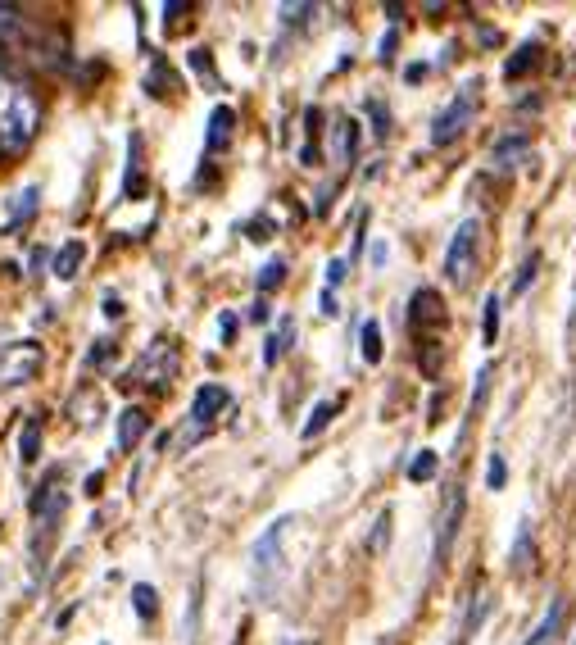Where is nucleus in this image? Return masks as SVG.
<instances>
[{"label":"nucleus","mask_w":576,"mask_h":645,"mask_svg":"<svg viewBox=\"0 0 576 645\" xmlns=\"http://www.w3.org/2000/svg\"><path fill=\"white\" fill-rule=\"evenodd\" d=\"M41 128V100L23 78H14L0 64V150L5 155H23Z\"/></svg>","instance_id":"f257e3e1"},{"label":"nucleus","mask_w":576,"mask_h":645,"mask_svg":"<svg viewBox=\"0 0 576 645\" xmlns=\"http://www.w3.org/2000/svg\"><path fill=\"white\" fill-rule=\"evenodd\" d=\"M481 82H468V87L459 91V96L445 105V110L431 119V146H450V141H459L463 132L472 128V119H477V105H481Z\"/></svg>","instance_id":"f03ea898"},{"label":"nucleus","mask_w":576,"mask_h":645,"mask_svg":"<svg viewBox=\"0 0 576 645\" xmlns=\"http://www.w3.org/2000/svg\"><path fill=\"white\" fill-rule=\"evenodd\" d=\"M477 255H481V223L463 219L450 241V250H445V278H450L454 287H468V282L477 278Z\"/></svg>","instance_id":"7ed1b4c3"},{"label":"nucleus","mask_w":576,"mask_h":645,"mask_svg":"<svg viewBox=\"0 0 576 645\" xmlns=\"http://www.w3.org/2000/svg\"><path fill=\"white\" fill-rule=\"evenodd\" d=\"M41 368V346L37 341H14V346L0 350V382L5 387H19V382H32Z\"/></svg>","instance_id":"20e7f679"},{"label":"nucleus","mask_w":576,"mask_h":645,"mask_svg":"<svg viewBox=\"0 0 576 645\" xmlns=\"http://www.w3.org/2000/svg\"><path fill=\"white\" fill-rule=\"evenodd\" d=\"M173 373H177V350H173V341H155V346L141 355V364L127 373V382L137 378V382H146V387H164Z\"/></svg>","instance_id":"39448f33"},{"label":"nucleus","mask_w":576,"mask_h":645,"mask_svg":"<svg viewBox=\"0 0 576 645\" xmlns=\"http://www.w3.org/2000/svg\"><path fill=\"white\" fill-rule=\"evenodd\" d=\"M463 523V487H445V505H440V523H436V564H445L454 550V532Z\"/></svg>","instance_id":"423d86ee"},{"label":"nucleus","mask_w":576,"mask_h":645,"mask_svg":"<svg viewBox=\"0 0 576 645\" xmlns=\"http://www.w3.org/2000/svg\"><path fill=\"white\" fill-rule=\"evenodd\" d=\"M286 527H291V518H277L273 527H268L259 541H254V550H250V559H254V577L259 582H268L273 577V568L282 564V541H286Z\"/></svg>","instance_id":"0eeeda50"},{"label":"nucleus","mask_w":576,"mask_h":645,"mask_svg":"<svg viewBox=\"0 0 576 645\" xmlns=\"http://www.w3.org/2000/svg\"><path fill=\"white\" fill-rule=\"evenodd\" d=\"M227 405H232V391L218 387V382H205V387L196 391V400H191V418H196V423L205 427L209 418H218Z\"/></svg>","instance_id":"6e6552de"},{"label":"nucleus","mask_w":576,"mask_h":645,"mask_svg":"<svg viewBox=\"0 0 576 645\" xmlns=\"http://www.w3.org/2000/svg\"><path fill=\"white\" fill-rule=\"evenodd\" d=\"M445 328L450 323V314H445V300L436 296L431 287H422V291H413V328Z\"/></svg>","instance_id":"1a4fd4ad"},{"label":"nucleus","mask_w":576,"mask_h":645,"mask_svg":"<svg viewBox=\"0 0 576 645\" xmlns=\"http://www.w3.org/2000/svg\"><path fill=\"white\" fill-rule=\"evenodd\" d=\"M531 159L536 155H531V146L522 137H504L499 146H490V169L508 173V169H518V164H531Z\"/></svg>","instance_id":"9d476101"},{"label":"nucleus","mask_w":576,"mask_h":645,"mask_svg":"<svg viewBox=\"0 0 576 645\" xmlns=\"http://www.w3.org/2000/svg\"><path fill=\"white\" fill-rule=\"evenodd\" d=\"M354 150H359V123H354L350 114H341L332 128V159L336 164H350Z\"/></svg>","instance_id":"9b49d317"},{"label":"nucleus","mask_w":576,"mask_h":645,"mask_svg":"<svg viewBox=\"0 0 576 645\" xmlns=\"http://www.w3.org/2000/svg\"><path fill=\"white\" fill-rule=\"evenodd\" d=\"M232 128H236V114L227 110V105H218V110L209 114V137H205V155H218V150H227V141H232Z\"/></svg>","instance_id":"f8f14e48"},{"label":"nucleus","mask_w":576,"mask_h":645,"mask_svg":"<svg viewBox=\"0 0 576 645\" xmlns=\"http://www.w3.org/2000/svg\"><path fill=\"white\" fill-rule=\"evenodd\" d=\"M146 427H150L146 409H123L118 414V450H137V441L146 437Z\"/></svg>","instance_id":"ddd939ff"},{"label":"nucleus","mask_w":576,"mask_h":645,"mask_svg":"<svg viewBox=\"0 0 576 645\" xmlns=\"http://www.w3.org/2000/svg\"><path fill=\"white\" fill-rule=\"evenodd\" d=\"M82 259H87V246H82V241H64V246H59V255H55V278L59 282H73V278H78V268H82Z\"/></svg>","instance_id":"4468645a"},{"label":"nucleus","mask_w":576,"mask_h":645,"mask_svg":"<svg viewBox=\"0 0 576 645\" xmlns=\"http://www.w3.org/2000/svg\"><path fill=\"white\" fill-rule=\"evenodd\" d=\"M37 205H41V187H23L19 196L10 200V223H5V232H14V228H23V223L37 214Z\"/></svg>","instance_id":"2eb2a0df"},{"label":"nucleus","mask_w":576,"mask_h":645,"mask_svg":"<svg viewBox=\"0 0 576 645\" xmlns=\"http://www.w3.org/2000/svg\"><path fill=\"white\" fill-rule=\"evenodd\" d=\"M291 341H295V318H282V323H277V332L268 337V346H264V364L273 368L277 359H282L286 350H291Z\"/></svg>","instance_id":"dca6fc26"},{"label":"nucleus","mask_w":576,"mask_h":645,"mask_svg":"<svg viewBox=\"0 0 576 645\" xmlns=\"http://www.w3.org/2000/svg\"><path fill=\"white\" fill-rule=\"evenodd\" d=\"M127 196H141L146 182H141V137H127V182H123Z\"/></svg>","instance_id":"f3484780"},{"label":"nucleus","mask_w":576,"mask_h":645,"mask_svg":"<svg viewBox=\"0 0 576 645\" xmlns=\"http://www.w3.org/2000/svg\"><path fill=\"white\" fill-rule=\"evenodd\" d=\"M558 618H563V600H549V614L536 632L527 636V645H554V632H558Z\"/></svg>","instance_id":"a211bd4d"},{"label":"nucleus","mask_w":576,"mask_h":645,"mask_svg":"<svg viewBox=\"0 0 576 645\" xmlns=\"http://www.w3.org/2000/svg\"><path fill=\"white\" fill-rule=\"evenodd\" d=\"M536 60H540V46H531V41H527V46H518V55H513V60L504 64V78H508V82H518L527 69H536Z\"/></svg>","instance_id":"6ab92c4d"},{"label":"nucleus","mask_w":576,"mask_h":645,"mask_svg":"<svg viewBox=\"0 0 576 645\" xmlns=\"http://www.w3.org/2000/svg\"><path fill=\"white\" fill-rule=\"evenodd\" d=\"M481 309H486V314H481V341H486V346H495V337H499V309H504V300L490 291Z\"/></svg>","instance_id":"aec40b11"},{"label":"nucleus","mask_w":576,"mask_h":645,"mask_svg":"<svg viewBox=\"0 0 576 645\" xmlns=\"http://www.w3.org/2000/svg\"><path fill=\"white\" fill-rule=\"evenodd\" d=\"M41 455V418H28V427H23V437H19V459L23 464H37Z\"/></svg>","instance_id":"412c9836"},{"label":"nucleus","mask_w":576,"mask_h":645,"mask_svg":"<svg viewBox=\"0 0 576 645\" xmlns=\"http://www.w3.org/2000/svg\"><path fill=\"white\" fill-rule=\"evenodd\" d=\"M336 409H341V400H323V405H313L309 423H304V441H313V437H318V432H323V427L336 418Z\"/></svg>","instance_id":"4be33fe9"},{"label":"nucleus","mask_w":576,"mask_h":645,"mask_svg":"<svg viewBox=\"0 0 576 645\" xmlns=\"http://www.w3.org/2000/svg\"><path fill=\"white\" fill-rule=\"evenodd\" d=\"M486 614H490V596L481 591V596L472 600V609H468V623H463V632H459V645H468V641H472V632H477V627L486 623Z\"/></svg>","instance_id":"5701e85b"},{"label":"nucleus","mask_w":576,"mask_h":645,"mask_svg":"<svg viewBox=\"0 0 576 645\" xmlns=\"http://www.w3.org/2000/svg\"><path fill=\"white\" fill-rule=\"evenodd\" d=\"M286 282V259H268L264 268H259V296H268V291H277Z\"/></svg>","instance_id":"b1692460"},{"label":"nucleus","mask_w":576,"mask_h":645,"mask_svg":"<svg viewBox=\"0 0 576 645\" xmlns=\"http://www.w3.org/2000/svg\"><path fill=\"white\" fill-rule=\"evenodd\" d=\"M132 605H137L141 618H155L159 614V591L155 586H146V582H137L132 586Z\"/></svg>","instance_id":"393cba45"},{"label":"nucleus","mask_w":576,"mask_h":645,"mask_svg":"<svg viewBox=\"0 0 576 645\" xmlns=\"http://www.w3.org/2000/svg\"><path fill=\"white\" fill-rule=\"evenodd\" d=\"M436 468H440L436 450H422V455H413V464H409V482H431Z\"/></svg>","instance_id":"a878e982"},{"label":"nucleus","mask_w":576,"mask_h":645,"mask_svg":"<svg viewBox=\"0 0 576 645\" xmlns=\"http://www.w3.org/2000/svg\"><path fill=\"white\" fill-rule=\"evenodd\" d=\"M363 359H368V364H381V323L377 318L363 323Z\"/></svg>","instance_id":"bb28decb"},{"label":"nucleus","mask_w":576,"mask_h":645,"mask_svg":"<svg viewBox=\"0 0 576 645\" xmlns=\"http://www.w3.org/2000/svg\"><path fill=\"white\" fill-rule=\"evenodd\" d=\"M146 91L150 96H168V91H173V69H168L164 60H155V73L146 78Z\"/></svg>","instance_id":"cd10ccee"},{"label":"nucleus","mask_w":576,"mask_h":645,"mask_svg":"<svg viewBox=\"0 0 576 645\" xmlns=\"http://www.w3.org/2000/svg\"><path fill=\"white\" fill-rule=\"evenodd\" d=\"M504 482H508V464H504V455H490V464H486V487L490 491H504Z\"/></svg>","instance_id":"c85d7f7f"},{"label":"nucleus","mask_w":576,"mask_h":645,"mask_svg":"<svg viewBox=\"0 0 576 645\" xmlns=\"http://www.w3.org/2000/svg\"><path fill=\"white\" fill-rule=\"evenodd\" d=\"M536 268H540V255H531L527 264H522V273L513 278V296H522V291H527L531 282H536Z\"/></svg>","instance_id":"c756f323"},{"label":"nucleus","mask_w":576,"mask_h":645,"mask_svg":"<svg viewBox=\"0 0 576 645\" xmlns=\"http://www.w3.org/2000/svg\"><path fill=\"white\" fill-rule=\"evenodd\" d=\"M368 114H372V123H377L372 132H377V137H386V132H391V114L381 110V100H368Z\"/></svg>","instance_id":"7c9ffc66"},{"label":"nucleus","mask_w":576,"mask_h":645,"mask_svg":"<svg viewBox=\"0 0 576 645\" xmlns=\"http://www.w3.org/2000/svg\"><path fill=\"white\" fill-rule=\"evenodd\" d=\"M191 69H196L200 78H205V73H209V78H214V55H209L205 46H200V50H191Z\"/></svg>","instance_id":"2f4dec72"},{"label":"nucleus","mask_w":576,"mask_h":645,"mask_svg":"<svg viewBox=\"0 0 576 645\" xmlns=\"http://www.w3.org/2000/svg\"><path fill=\"white\" fill-rule=\"evenodd\" d=\"M386 541H391V509H386V514L377 518V532H372V550H381Z\"/></svg>","instance_id":"473e14b6"},{"label":"nucleus","mask_w":576,"mask_h":645,"mask_svg":"<svg viewBox=\"0 0 576 645\" xmlns=\"http://www.w3.org/2000/svg\"><path fill=\"white\" fill-rule=\"evenodd\" d=\"M345 273H350V264H345V259H332V264H327V287H341Z\"/></svg>","instance_id":"72a5a7b5"},{"label":"nucleus","mask_w":576,"mask_h":645,"mask_svg":"<svg viewBox=\"0 0 576 645\" xmlns=\"http://www.w3.org/2000/svg\"><path fill=\"white\" fill-rule=\"evenodd\" d=\"M304 14H313V5H282V19L291 23V28L295 23H304Z\"/></svg>","instance_id":"f704fd0d"},{"label":"nucleus","mask_w":576,"mask_h":645,"mask_svg":"<svg viewBox=\"0 0 576 645\" xmlns=\"http://www.w3.org/2000/svg\"><path fill=\"white\" fill-rule=\"evenodd\" d=\"M395 46H400V32H386V37H381V60H395Z\"/></svg>","instance_id":"c9c22d12"},{"label":"nucleus","mask_w":576,"mask_h":645,"mask_svg":"<svg viewBox=\"0 0 576 645\" xmlns=\"http://www.w3.org/2000/svg\"><path fill=\"white\" fill-rule=\"evenodd\" d=\"M427 64H409V69H404V82H422V78H427Z\"/></svg>","instance_id":"e433bc0d"},{"label":"nucleus","mask_w":576,"mask_h":645,"mask_svg":"<svg viewBox=\"0 0 576 645\" xmlns=\"http://www.w3.org/2000/svg\"><path fill=\"white\" fill-rule=\"evenodd\" d=\"M218 332H223V341H232V332H236V314H223V318H218Z\"/></svg>","instance_id":"4c0bfd02"},{"label":"nucleus","mask_w":576,"mask_h":645,"mask_svg":"<svg viewBox=\"0 0 576 645\" xmlns=\"http://www.w3.org/2000/svg\"><path fill=\"white\" fill-rule=\"evenodd\" d=\"M123 314V305H118V296H105V318H118Z\"/></svg>","instance_id":"58836bf2"},{"label":"nucleus","mask_w":576,"mask_h":645,"mask_svg":"<svg viewBox=\"0 0 576 645\" xmlns=\"http://www.w3.org/2000/svg\"><path fill=\"white\" fill-rule=\"evenodd\" d=\"M295 645H309V641H295Z\"/></svg>","instance_id":"ea45409f"}]
</instances>
